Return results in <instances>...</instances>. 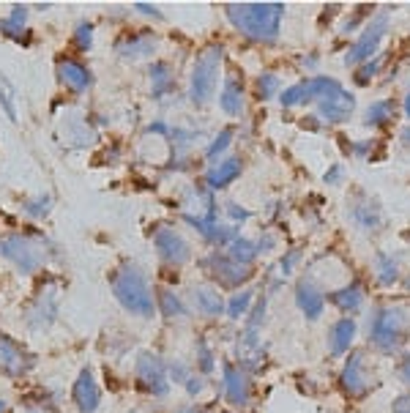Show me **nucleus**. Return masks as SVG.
<instances>
[{"instance_id":"f257e3e1","label":"nucleus","mask_w":410,"mask_h":413,"mask_svg":"<svg viewBox=\"0 0 410 413\" xmlns=\"http://www.w3.org/2000/svg\"><path fill=\"white\" fill-rule=\"evenodd\" d=\"M224 14L244 36L255 41H276L284 6L282 3H230Z\"/></svg>"},{"instance_id":"f03ea898","label":"nucleus","mask_w":410,"mask_h":413,"mask_svg":"<svg viewBox=\"0 0 410 413\" xmlns=\"http://www.w3.org/2000/svg\"><path fill=\"white\" fill-rule=\"evenodd\" d=\"M110 287H113V293L124 309H129L132 315H139V318H153V309H156L153 293H150V285L139 269H135V266L118 269L110 276Z\"/></svg>"},{"instance_id":"7ed1b4c3","label":"nucleus","mask_w":410,"mask_h":413,"mask_svg":"<svg viewBox=\"0 0 410 413\" xmlns=\"http://www.w3.org/2000/svg\"><path fill=\"white\" fill-rule=\"evenodd\" d=\"M0 258L14 263L17 271L33 274L47 263V249H44V244H39L22 233H8L0 238Z\"/></svg>"},{"instance_id":"20e7f679","label":"nucleus","mask_w":410,"mask_h":413,"mask_svg":"<svg viewBox=\"0 0 410 413\" xmlns=\"http://www.w3.org/2000/svg\"><path fill=\"white\" fill-rule=\"evenodd\" d=\"M222 47H211L208 52H203L192 69V88H189V96L195 104H205L213 90H216V82H219V66H222Z\"/></svg>"},{"instance_id":"39448f33","label":"nucleus","mask_w":410,"mask_h":413,"mask_svg":"<svg viewBox=\"0 0 410 413\" xmlns=\"http://www.w3.org/2000/svg\"><path fill=\"white\" fill-rule=\"evenodd\" d=\"M135 375L139 386L153 394V397H167L170 394V378H167V367L156 353H139L135 361Z\"/></svg>"},{"instance_id":"423d86ee","label":"nucleus","mask_w":410,"mask_h":413,"mask_svg":"<svg viewBox=\"0 0 410 413\" xmlns=\"http://www.w3.org/2000/svg\"><path fill=\"white\" fill-rule=\"evenodd\" d=\"M36 367V356L6 334H0V369L8 378H22Z\"/></svg>"},{"instance_id":"0eeeda50","label":"nucleus","mask_w":410,"mask_h":413,"mask_svg":"<svg viewBox=\"0 0 410 413\" xmlns=\"http://www.w3.org/2000/svg\"><path fill=\"white\" fill-rule=\"evenodd\" d=\"M405 326H408V318H405L402 309H383L375 318L372 340L380 345V347H394L405 337Z\"/></svg>"},{"instance_id":"6e6552de","label":"nucleus","mask_w":410,"mask_h":413,"mask_svg":"<svg viewBox=\"0 0 410 413\" xmlns=\"http://www.w3.org/2000/svg\"><path fill=\"white\" fill-rule=\"evenodd\" d=\"M386 28H389V17H386V14H378V17L367 25V30H364V36L355 41V47L347 52V58H344L347 66H355V64L372 58L375 50H378V44H380V39L386 36Z\"/></svg>"},{"instance_id":"1a4fd4ad","label":"nucleus","mask_w":410,"mask_h":413,"mask_svg":"<svg viewBox=\"0 0 410 413\" xmlns=\"http://www.w3.org/2000/svg\"><path fill=\"white\" fill-rule=\"evenodd\" d=\"M153 244H156L159 258H162L164 263H170V266H184V263L192 258L189 244H186L173 227H159V230L153 233Z\"/></svg>"},{"instance_id":"9d476101","label":"nucleus","mask_w":410,"mask_h":413,"mask_svg":"<svg viewBox=\"0 0 410 413\" xmlns=\"http://www.w3.org/2000/svg\"><path fill=\"white\" fill-rule=\"evenodd\" d=\"M203 266L211 271V274L219 279V285H224V287H238L241 282H246L249 276H252V269H246V266H241V263H235L233 258H224V255H208L203 260Z\"/></svg>"},{"instance_id":"9b49d317","label":"nucleus","mask_w":410,"mask_h":413,"mask_svg":"<svg viewBox=\"0 0 410 413\" xmlns=\"http://www.w3.org/2000/svg\"><path fill=\"white\" fill-rule=\"evenodd\" d=\"M71 400H74V405H77L79 413L99 411L101 389H99V383H96V378H93V372H90L88 367H85V369L79 372V378L74 381V386H71Z\"/></svg>"},{"instance_id":"f8f14e48","label":"nucleus","mask_w":410,"mask_h":413,"mask_svg":"<svg viewBox=\"0 0 410 413\" xmlns=\"http://www.w3.org/2000/svg\"><path fill=\"white\" fill-rule=\"evenodd\" d=\"M55 318H58V290L47 287V293H41L39 301H36V307L30 309L28 326L33 332H44V329H50L55 323Z\"/></svg>"},{"instance_id":"ddd939ff","label":"nucleus","mask_w":410,"mask_h":413,"mask_svg":"<svg viewBox=\"0 0 410 413\" xmlns=\"http://www.w3.org/2000/svg\"><path fill=\"white\" fill-rule=\"evenodd\" d=\"M222 386H224V394H227V400H230L233 405H246L249 397H252V383H249V378H246L238 367H233V364H224Z\"/></svg>"},{"instance_id":"4468645a","label":"nucleus","mask_w":410,"mask_h":413,"mask_svg":"<svg viewBox=\"0 0 410 413\" xmlns=\"http://www.w3.org/2000/svg\"><path fill=\"white\" fill-rule=\"evenodd\" d=\"M353 110H355V99H353V93H347L344 88H340L337 93H331L329 99H320V104H318V113H320L326 121H334V124L347 121V118L353 115Z\"/></svg>"},{"instance_id":"2eb2a0df","label":"nucleus","mask_w":410,"mask_h":413,"mask_svg":"<svg viewBox=\"0 0 410 413\" xmlns=\"http://www.w3.org/2000/svg\"><path fill=\"white\" fill-rule=\"evenodd\" d=\"M58 77H61V82L66 85L68 90H74V93H85L90 88V82H93L88 66L79 64V61H74V58L58 61Z\"/></svg>"},{"instance_id":"dca6fc26","label":"nucleus","mask_w":410,"mask_h":413,"mask_svg":"<svg viewBox=\"0 0 410 413\" xmlns=\"http://www.w3.org/2000/svg\"><path fill=\"white\" fill-rule=\"evenodd\" d=\"M156 52V39L150 33H135L118 41V55L129 58V61H139V58H150Z\"/></svg>"},{"instance_id":"f3484780","label":"nucleus","mask_w":410,"mask_h":413,"mask_svg":"<svg viewBox=\"0 0 410 413\" xmlns=\"http://www.w3.org/2000/svg\"><path fill=\"white\" fill-rule=\"evenodd\" d=\"M238 175H241V162L230 156V159H222L219 164H213V167L208 170L205 181H208L211 189H224V186L233 184Z\"/></svg>"},{"instance_id":"a211bd4d","label":"nucleus","mask_w":410,"mask_h":413,"mask_svg":"<svg viewBox=\"0 0 410 413\" xmlns=\"http://www.w3.org/2000/svg\"><path fill=\"white\" fill-rule=\"evenodd\" d=\"M192 298H195L197 312H203L208 318H216V315L224 312V301H222L219 290H213V287H208V285H195V287H192Z\"/></svg>"},{"instance_id":"6ab92c4d","label":"nucleus","mask_w":410,"mask_h":413,"mask_svg":"<svg viewBox=\"0 0 410 413\" xmlns=\"http://www.w3.org/2000/svg\"><path fill=\"white\" fill-rule=\"evenodd\" d=\"M219 107L227 113V115H241L244 110V85L235 79V77H227L224 79V88L219 93Z\"/></svg>"},{"instance_id":"aec40b11","label":"nucleus","mask_w":410,"mask_h":413,"mask_svg":"<svg viewBox=\"0 0 410 413\" xmlns=\"http://www.w3.org/2000/svg\"><path fill=\"white\" fill-rule=\"evenodd\" d=\"M295 301H298V307H301L312 320L320 318V312H323V307H326L323 293H320L315 285H309V282H301V285H298V290H295Z\"/></svg>"},{"instance_id":"412c9836","label":"nucleus","mask_w":410,"mask_h":413,"mask_svg":"<svg viewBox=\"0 0 410 413\" xmlns=\"http://www.w3.org/2000/svg\"><path fill=\"white\" fill-rule=\"evenodd\" d=\"M350 216L355 219V224H358V227L372 230V227H378V224H380V206H378L375 200H369V198H361V200H355V203H353Z\"/></svg>"},{"instance_id":"4be33fe9","label":"nucleus","mask_w":410,"mask_h":413,"mask_svg":"<svg viewBox=\"0 0 410 413\" xmlns=\"http://www.w3.org/2000/svg\"><path fill=\"white\" fill-rule=\"evenodd\" d=\"M367 372H364V356L361 353H355L350 361H347V367H344V389L350 392V394H361L364 389H367Z\"/></svg>"},{"instance_id":"5701e85b","label":"nucleus","mask_w":410,"mask_h":413,"mask_svg":"<svg viewBox=\"0 0 410 413\" xmlns=\"http://www.w3.org/2000/svg\"><path fill=\"white\" fill-rule=\"evenodd\" d=\"M353 334H355V323L350 318H342L340 323L331 329V353L342 356L350 347V343H353Z\"/></svg>"},{"instance_id":"b1692460","label":"nucleus","mask_w":410,"mask_h":413,"mask_svg":"<svg viewBox=\"0 0 410 413\" xmlns=\"http://www.w3.org/2000/svg\"><path fill=\"white\" fill-rule=\"evenodd\" d=\"M25 19H28V8L25 6H14L11 14L6 19H0V33H6L8 39H22L25 33Z\"/></svg>"},{"instance_id":"393cba45","label":"nucleus","mask_w":410,"mask_h":413,"mask_svg":"<svg viewBox=\"0 0 410 413\" xmlns=\"http://www.w3.org/2000/svg\"><path fill=\"white\" fill-rule=\"evenodd\" d=\"M150 82H153V96L162 99L164 93L173 90V71L167 64H153L150 66Z\"/></svg>"},{"instance_id":"a878e982","label":"nucleus","mask_w":410,"mask_h":413,"mask_svg":"<svg viewBox=\"0 0 410 413\" xmlns=\"http://www.w3.org/2000/svg\"><path fill=\"white\" fill-rule=\"evenodd\" d=\"M257 255H260V247H257V244H252V241H246V238H235L227 258H233V260L241 263V266H249Z\"/></svg>"},{"instance_id":"bb28decb","label":"nucleus","mask_w":410,"mask_h":413,"mask_svg":"<svg viewBox=\"0 0 410 413\" xmlns=\"http://www.w3.org/2000/svg\"><path fill=\"white\" fill-rule=\"evenodd\" d=\"M391 115H394V102L391 99H383V102H375L369 110H367V126H383V124H389L391 121Z\"/></svg>"},{"instance_id":"cd10ccee","label":"nucleus","mask_w":410,"mask_h":413,"mask_svg":"<svg viewBox=\"0 0 410 413\" xmlns=\"http://www.w3.org/2000/svg\"><path fill=\"white\" fill-rule=\"evenodd\" d=\"M159 312H164V318H186L189 312H186V307H184V301L173 293V290H164V293H159Z\"/></svg>"},{"instance_id":"c85d7f7f","label":"nucleus","mask_w":410,"mask_h":413,"mask_svg":"<svg viewBox=\"0 0 410 413\" xmlns=\"http://www.w3.org/2000/svg\"><path fill=\"white\" fill-rule=\"evenodd\" d=\"M331 301H334L337 307H342L344 312H350V309H358V307H361L364 293L358 290V285H350V287H344V290L331 293Z\"/></svg>"},{"instance_id":"c756f323","label":"nucleus","mask_w":410,"mask_h":413,"mask_svg":"<svg viewBox=\"0 0 410 413\" xmlns=\"http://www.w3.org/2000/svg\"><path fill=\"white\" fill-rule=\"evenodd\" d=\"M397 260L391 258V255H383V252H378L375 255V276H378V282H383V285H391L394 279H397Z\"/></svg>"},{"instance_id":"7c9ffc66","label":"nucleus","mask_w":410,"mask_h":413,"mask_svg":"<svg viewBox=\"0 0 410 413\" xmlns=\"http://www.w3.org/2000/svg\"><path fill=\"white\" fill-rule=\"evenodd\" d=\"M252 298H255V293H252V290H244V293H235V296L230 298V304L224 307V309H227V315L238 320L241 315H246V312H249V301H252Z\"/></svg>"},{"instance_id":"2f4dec72","label":"nucleus","mask_w":410,"mask_h":413,"mask_svg":"<svg viewBox=\"0 0 410 413\" xmlns=\"http://www.w3.org/2000/svg\"><path fill=\"white\" fill-rule=\"evenodd\" d=\"M279 102L282 107H295V104H306L309 96H306V82H298L293 88H287L284 93H279Z\"/></svg>"},{"instance_id":"473e14b6","label":"nucleus","mask_w":410,"mask_h":413,"mask_svg":"<svg viewBox=\"0 0 410 413\" xmlns=\"http://www.w3.org/2000/svg\"><path fill=\"white\" fill-rule=\"evenodd\" d=\"M0 104H3V110H6V115H8L11 121H17V104H14V88L8 85V79H6V77H0Z\"/></svg>"},{"instance_id":"72a5a7b5","label":"nucleus","mask_w":410,"mask_h":413,"mask_svg":"<svg viewBox=\"0 0 410 413\" xmlns=\"http://www.w3.org/2000/svg\"><path fill=\"white\" fill-rule=\"evenodd\" d=\"M257 90H260V99H271L276 93H282V90H279V77L271 74V71H266V74L257 79Z\"/></svg>"},{"instance_id":"f704fd0d","label":"nucleus","mask_w":410,"mask_h":413,"mask_svg":"<svg viewBox=\"0 0 410 413\" xmlns=\"http://www.w3.org/2000/svg\"><path fill=\"white\" fill-rule=\"evenodd\" d=\"M230 137H233V129H224V132H222L219 137H216V140H213V142H211V148L205 151V159H211V162H216V156H219V153H222V151H224V148L230 145Z\"/></svg>"},{"instance_id":"c9c22d12","label":"nucleus","mask_w":410,"mask_h":413,"mask_svg":"<svg viewBox=\"0 0 410 413\" xmlns=\"http://www.w3.org/2000/svg\"><path fill=\"white\" fill-rule=\"evenodd\" d=\"M167 378L184 386V383L192 378V372H189V367H186L184 361H173V364H170V372H167Z\"/></svg>"},{"instance_id":"e433bc0d","label":"nucleus","mask_w":410,"mask_h":413,"mask_svg":"<svg viewBox=\"0 0 410 413\" xmlns=\"http://www.w3.org/2000/svg\"><path fill=\"white\" fill-rule=\"evenodd\" d=\"M197 367H200V372H211V369H213V356H211L205 340L197 343Z\"/></svg>"},{"instance_id":"4c0bfd02","label":"nucleus","mask_w":410,"mask_h":413,"mask_svg":"<svg viewBox=\"0 0 410 413\" xmlns=\"http://www.w3.org/2000/svg\"><path fill=\"white\" fill-rule=\"evenodd\" d=\"M74 41L82 47V50H90V41H93V28L88 22H79L77 25V33H74Z\"/></svg>"},{"instance_id":"58836bf2","label":"nucleus","mask_w":410,"mask_h":413,"mask_svg":"<svg viewBox=\"0 0 410 413\" xmlns=\"http://www.w3.org/2000/svg\"><path fill=\"white\" fill-rule=\"evenodd\" d=\"M50 208H52V200L44 195V198H39V200H30V203H25V211L30 213V216H44V213H50Z\"/></svg>"},{"instance_id":"ea45409f","label":"nucleus","mask_w":410,"mask_h":413,"mask_svg":"<svg viewBox=\"0 0 410 413\" xmlns=\"http://www.w3.org/2000/svg\"><path fill=\"white\" fill-rule=\"evenodd\" d=\"M380 66H383V58H375L372 64H367L364 69L355 74V79H358V82H369V79L378 74V69H380Z\"/></svg>"},{"instance_id":"a19ab883","label":"nucleus","mask_w":410,"mask_h":413,"mask_svg":"<svg viewBox=\"0 0 410 413\" xmlns=\"http://www.w3.org/2000/svg\"><path fill=\"white\" fill-rule=\"evenodd\" d=\"M184 386H186V392H189V394H192V397H195V394H200V392H203V381H200V378H195V375H192V378H189V381H186V383H184Z\"/></svg>"},{"instance_id":"79ce46f5","label":"nucleus","mask_w":410,"mask_h":413,"mask_svg":"<svg viewBox=\"0 0 410 413\" xmlns=\"http://www.w3.org/2000/svg\"><path fill=\"white\" fill-rule=\"evenodd\" d=\"M298 258H301V252H298V249H295V252H290V255L282 260V271H284V274H287V271H293V263H295Z\"/></svg>"},{"instance_id":"37998d69","label":"nucleus","mask_w":410,"mask_h":413,"mask_svg":"<svg viewBox=\"0 0 410 413\" xmlns=\"http://www.w3.org/2000/svg\"><path fill=\"white\" fill-rule=\"evenodd\" d=\"M394 413H410V397H400L394 403Z\"/></svg>"},{"instance_id":"c03bdc74","label":"nucleus","mask_w":410,"mask_h":413,"mask_svg":"<svg viewBox=\"0 0 410 413\" xmlns=\"http://www.w3.org/2000/svg\"><path fill=\"white\" fill-rule=\"evenodd\" d=\"M340 178H342V167H340V164H334V167L326 173V181H331V184H340Z\"/></svg>"},{"instance_id":"a18cd8bd","label":"nucleus","mask_w":410,"mask_h":413,"mask_svg":"<svg viewBox=\"0 0 410 413\" xmlns=\"http://www.w3.org/2000/svg\"><path fill=\"white\" fill-rule=\"evenodd\" d=\"M227 211H230V216H235V219H249V211H244V208L227 206Z\"/></svg>"},{"instance_id":"49530a36","label":"nucleus","mask_w":410,"mask_h":413,"mask_svg":"<svg viewBox=\"0 0 410 413\" xmlns=\"http://www.w3.org/2000/svg\"><path fill=\"white\" fill-rule=\"evenodd\" d=\"M137 11H142V14H150V17H159V11H156V8H150L148 3H137Z\"/></svg>"},{"instance_id":"de8ad7c7","label":"nucleus","mask_w":410,"mask_h":413,"mask_svg":"<svg viewBox=\"0 0 410 413\" xmlns=\"http://www.w3.org/2000/svg\"><path fill=\"white\" fill-rule=\"evenodd\" d=\"M400 372H402V378H405V381H410V358L402 364V369H400Z\"/></svg>"},{"instance_id":"09e8293b","label":"nucleus","mask_w":410,"mask_h":413,"mask_svg":"<svg viewBox=\"0 0 410 413\" xmlns=\"http://www.w3.org/2000/svg\"><path fill=\"white\" fill-rule=\"evenodd\" d=\"M175 413H203L200 408H195V405H189V408H181V411H175Z\"/></svg>"},{"instance_id":"8fccbe9b","label":"nucleus","mask_w":410,"mask_h":413,"mask_svg":"<svg viewBox=\"0 0 410 413\" xmlns=\"http://www.w3.org/2000/svg\"><path fill=\"white\" fill-rule=\"evenodd\" d=\"M405 115L410 118V93H408V99H405Z\"/></svg>"},{"instance_id":"3c124183","label":"nucleus","mask_w":410,"mask_h":413,"mask_svg":"<svg viewBox=\"0 0 410 413\" xmlns=\"http://www.w3.org/2000/svg\"><path fill=\"white\" fill-rule=\"evenodd\" d=\"M402 140H405V142L410 145V129H405V132H402Z\"/></svg>"},{"instance_id":"603ef678","label":"nucleus","mask_w":410,"mask_h":413,"mask_svg":"<svg viewBox=\"0 0 410 413\" xmlns=\"http://www.w3.org/2000/svg\"><path fill=\"white\" fill-rule=\"evenodd\" d=\"M6 411V403H3V400H0V413Z\"/></svg>"}]
</instances>
